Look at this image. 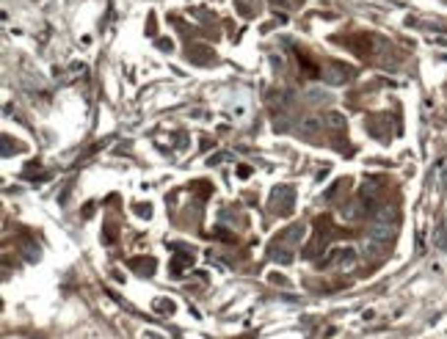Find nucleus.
I'll return each instance as SVG.
<instances>
[{
	"label": "nucleus",
	"mask_w": 447,
	"mask_h": 339,
	"mask_svg": "<svg viewBox=\"0 0 447 339\" xmlns=\"http://www.w3.org/2000/svg\"><path fill=\"white\" fill-rule=\"evenodd\" d=\"M392 237H395V223H389V221H376L370 226V240H376V243H389Z\"/></svg>",
	"instance_id": "1"
},
{
	"label": "nucleus",
	"mask_w": 447,
	"mask_h": 339,
	"mask_svg": "<svg viewBox=\"0 0 447 339\" xmlns=\"http://www.w3.org/2000/svg\"><path fill=\"white\" fill-rule=\"evenodd\" d=\"M328 262H337L340 268H351V265L356 262V251L353 248H334L331 256H328Z\"/></svg>",
	"instance_id": "2"
},
{
	"label": "nucleus",
	"mask_w": 447,
	"mask_h": 339,
	"mask_svg": "<svg viewBox=\"0 0 447 339\" xmlns=\"http://www.w3.org/2000/svg\"><path fill=\"white\" fill-rule=\"evenodd\" d=\"M273 204H279L276 210H282V213H290V210H293V187L273 190Z\"/></svg>",
	"instance_id": "3"
},
{
	"label": "nucleus",
	"mask_w": 447,
	"mask_h": 339,
	"mask_svg": "<svg viewBox=\"0 0 447 339\" xmlns=\"http://www.w3.org/2000/svg\"><path fill=\"white\" fill-rule=\"evenodd\" d=\"M359 215H362V207H359V204H348V207L340 210V218H343V221H356Z\"/></svg>",
	"instance_id": "4"
},
{
	"label": "nucleus",
	"mask_w": 447,
	"mask_h": 339,
	"mask_svg": "<svg viewBox=\"0 0 447 339\" xmlns=\"http://www.w3.org/2000/svg\"><path fill=\"white\" fill-rule=\"evenodd\" d=\"M376 221H389V223H395V207H392V204H384V207L376 213Z\"/></svg>",
	"instance_id": "5"
},
{
	"label": "nucleus",
	"mask_w": 447,
	"mask_h": 339,
	"mask_svg": "<svg viewBox=\"0 0 447 339\" xmlns=\"http://www.w3.org/2000/svg\"><path fill=\"white\" fill-rule=\"evenodd\" d=\"M318 127H320L318 124V119H304V122L298 124V130L304 132V135H312V132H318Z\"/></svg>",
	"instance_id": "6"
},
{
	"label": "nucleus",
	"mask_w": 447,
	"mask_h": 339,
	"mask_svg": "<svg viewBox=\"0 0 447 339\" xmlns=\"http://www.w3.org/2000/svg\"><path fill=\"white\" fill-rule=\"evenodd\" d=\"M301 237H304V226H290V232H287L282 240H285V243H298Z\"/></svg>",
	"instance_id": "7"
},
{
	"label": "nucleus",
	"mask_w": 447,
	"mask_h": 339,
	"mask_svg": "<svg viewBox=\"0 0 447 339\" xmlns=\"http://www.w3.org/2000/svg\"><path fill=\"white\" fill-rule=\"evenodd\" d=\"M433 243H436V248H439V251H447V232H445V226L436 229V235H433Z\"/></svg>",
	"instance_id": "8"
},
{
	"label": "nucleus",
	"mask_w": 447,
	"mask_h": 339,
	"mask_svg": "<svg viewBox=\"0 0 447 339\" xmlns=\"http://www.w3.org/2000/svg\"><path fill=\"white\" fill-rule=\"evenodd\" d=\"M378 190H381V187H378L376 182H364V187H362V196H364V199H373V196H378Z\"/></svg>",
	"instance_id": "9"
},
{
	"label": "nucleus",
	"mask_w": 447,
	"mask_h": 339,
	"mask_svg": "<svg viewBox=\"0 0 447 339\" xmlns=\"http://www.w3.org/2000/svg\"><path fill=\"white\" fill-rule=\"evenodd\" d=\"M328 124H331V127H343V116H340V113H331V116H328Z\"/></svg>",
	"instance_id": "10"
}]
</instances>
